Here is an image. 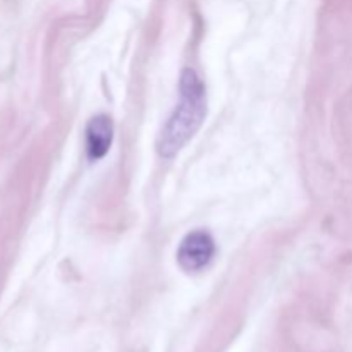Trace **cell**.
<instances>
[{
    "label": "cell",
    "mask_w": 352,
    "mask_h": 352,
    "mask_svg": "<svg viewBox=\"0 0 352 352\" xmlns=\"http://www.w3.org/2000/svg\"><path fill=\"white\" fill-rule=\"evenodd\" d=\"M206 116V88L192 69H184L179 81V103L158 136L160 157L172 158L195 136Z\"/></svg>",
    "instance_id": "1"
},
{
    "label": "cell",
    "mask_w": 352,
    "mask_h": 352,
    "mask_svg": "<svg viewBox=\"0 0 352 352\" xmlns=\"http://www.w3.org/2000/svg\"><path fill=\"white\" fill-rule=\"evenodd\" d=\"M215 254V241L206 230H192L182 239L177 250V263L188 274H196L208 267Z\"/></svg>",
    "instance_id": "2"
},
{
    "label": "cell",
    "mask_w": 352,
    "mask_h": 352,
    "mask_svg": "<svg viewBox=\"0 0 352 352\" xmlns=\"http://www.w3.org/2000/svg\"><path fill=\"white\" fill-rule=\"evenodd\" d=\"M113 140V124L110 117L96 116L86 127V151L91 160H100L110 150Z\"/></svg>",
    "instance_id": "3"
}]
</instances>
